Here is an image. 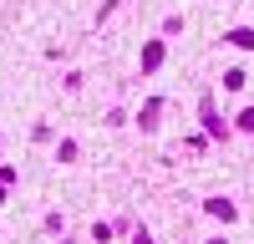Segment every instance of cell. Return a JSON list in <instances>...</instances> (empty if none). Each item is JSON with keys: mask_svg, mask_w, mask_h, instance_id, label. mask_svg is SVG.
Listing matches in <instances>:
<instances>
[{"mask_svg": "<svg viewBox=\"0 0 254 244\" xmlns=\"http://www.w3.org/2000/svg\"><path fill=\"white\" fill-rule=\"evenodd\" d=\"M224 41H229V46H239V51H254V31H249V26H239V31H229Z\"/></svg>", "mask_w": 254, "mask_h": 244, "instance_id": "6da1fadb", "label": "cell"}, {"mask_svg": "<svg viewBox=\"0 0 254 244\" xmlns=\"http://www.w3.org/2000/svg\"><path fill=\"white\" fill-rule=\"evenodd\" d=\"M158 61H163V41H147V51H142V71H158Z\"/></svg>", "mask_w": 254, "mask_h": 244, "instance_id": "7a4b0ae2", "label": "cell"}, {"mask_svg": "<svg viewBox=\"0 0 254 244\" xmlns=\"http://www.w3.org/2000/svg\"><path fill=\"white\" fill-rule=\"evenodd\" d=\"M158 117H163V102L153 97V102H147V107H142V127H158Z\"/></svg>", "mask_w": 254, "mask_h": 244, "instance_id": "3957f363", "label": "cell"}, {"mask_svg": "<svg viewBox=\"0 0 254 244\" xmlns=\"http://www.w3.org/2000/svg\"><path fill=\"white\" fill-rule=\"evenodd\" d=\"M208 214H214V219H234V203H229V198H208Z\"/></svg>", "mask_w": 254, "mask_h": 244, "instance_id": "277c9868", "label": "cell"}, {"mask_svg": "<svg viewBox=\"0 0 254 244\" xmlns=\"http://www.w3.org/2000/svg\"><path fill=\"white\" fill-rule=\"evenodd\" d=\"M244 81H249L244 71H229V76H224V87H229V92H244Z\"/></svg>", "mask_w": 254, "mask_h": 244, "instance_id": "5b68a950", "label": "cell"}, {"mask_svg": "<svg viewBox=\"0 0 254 244\" xmlns=\"http://www.w3.org/2000/svg\"><path fill=\"white\" fill-rule=\"evenodd\" d=\"M239 127H244V132H254V107H244V112H239Z\"/></svg>", "mask_w": 254, "mask_h": 244, "instance_id": "8992f818", "label": "cell"}, {"mask_svg": "<svg viewBox=\"0 0 254 244\" xmlns=\"http://www.w3.org/2000/svg\"><path fill=\"white\" fill-rule=\"evenodd\" d=\"M137 244H153V239H147V234H137Z\"/></svg>", "mask_w": 254, "mask_h": 244, "instance_id": "52a82bcc", "label": "cell"}, {"mask_svg": "<svg viewBox=\"0 0 254 244\" xmlns=\"http://www.w3.org/2000/svg\"><path fill=\"white\" fill-rule=\"evenodd\" d=\"M208 244H224V239H208Z\"/></svg>", "mask_w": 254, "mask_h": 244, "instance_id": "ba28073f", "label": "cell"}]
</instances>
